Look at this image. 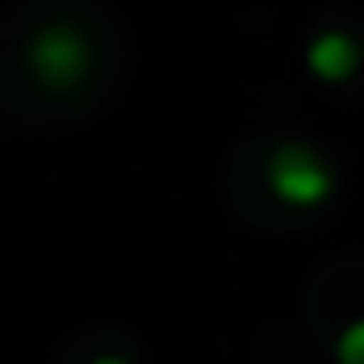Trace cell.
<instances>
[{"label":"cell","instance_id":"obj_2","mask_svg":"<svg viewBox=\"0 0 364 364\" xmlns=\"http://www.w3.org/2000/svg\"><path fill=\"white\" fill-rule=\"evenodd\" d=\"M269 190L294 205V210H309V205H324L334 195V170L309 150V145H279L269 155Z\"/></svg>","mask_w":364,"mask_h":364},{"label":"cell","instance_id":"obj_4","mask_svg":"<svg viewBox=\"0 0 364 364\" xmlns=\"http://www.w3.org/2000/svg\"><path fill=\"white\" fill-rule=\"evenodd\" d=\"M334 359H339V364H364V319H354V324L339 334Z\"/></svg>","mask_w":364,"mask_h":364},{"label":"cell","instance_id":"obj_5","mask_svg":"<svg viewBox=\"0 0 364 364\" xmlns=\"http://www.w3.org/2000/svg\"><path fill=\"white\" fill-rule=\"evenodd\" d=\"M95 364H130V359H120V354H100Z\"/></svg>","mask_w":364,"mask_h":364},{"label":"cell","instance_id":"obj_1","mask_svg":"<svg viewBox=\"0 0 364 364\" xmlns=\"http://www.w3.org/2000/svg\"><path fill=\"white\" fill-rule=\"evenodd\" d=\"M26 65H31V75H36L46 90H70V85H80V80L90 75L95 50H90V41H85L75 26H46V31L31 36Z\"/></svg>","mask_w":364,"mask_h":364},{"label":"cell","instance_id":"obj_3","mask_svg":"<svg viewBox=\"0 0 364 364\" xmlns=\"http://www.w3.org/2000/svg\"><path fill=\"white\" fill-rule=\"evenodd\" d=\"M304 65H309L314 80H324V85H344V80L359 70V41L344 36V31H324V36L309 41Z\"/></svg>","mask_w":364,"mask_h":364}]
</instances>
